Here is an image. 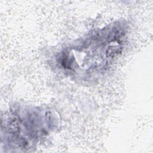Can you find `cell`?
<instances>
[{
    "mask_svg": "<svg viewBox=\"0 0 153 153\" xmlns=\"http://www.w3.org/2000/svg\"><path fill=\"white\" fill-rule=\"evenodd\" d=\"M123 36L121 30H118L117 29L102 30L100 32L87 38L82 42V44H81V45L73 47L72 49L68 51V53H63L61 64L63 67L71 70L77 63L86 58V60L77 69L79 71L89 57H91L89 72L93 69L97 71L94 58L98 69H102L108 65L109 61L112 60L120 52Z\"/></svg>",
    "mask_w": 153,
    "mask_h": 153,
    "instance_id": "1",
    "label": "cell"
},
{
    "mask_svg": "<svg viewBox=\"0 0 153 153\" xmlns=\"http://www.w3.org/2000/svg\"><path fill=\"white\" fill-rule=\"evenodd\" d=\"M13 114L6 125L5 133L10 142L14 146L25 147L46 132V116L42 117L35 111Z\"/></svg>",
    "mask_w": 153,
    "mask_h": 153,
    "instance_id": "2",
    "label": "cell"
}]
</instances>
